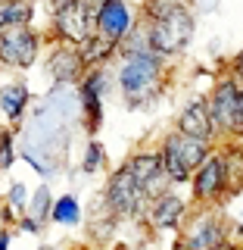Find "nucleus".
Wrapping results in <instances>:
<instances>
[{"label":"nucleus","instance_id":"obj_13","mask_svg":"<svg viewBox=\"0 0 243 250\" xmlns=\"http://www.w3.org/2000/svg\"><path fill=\"white\" fill-rule=\"evenodd\" d=\"M109 88V72L106 66H93L84 72L81 84H78V94H81V104H84V113H88V128L93 131L103 119V94Z\"/></svg>","mask_w":243,"mask_h":250},{"label":"nucleus","instance_id":"obj_28","mask_svg":"<svg viewBox=\"0 0 243 250\" xmlns=\"http://www.w3.org/2000/svg\"><path fill=\"white\" fill-rule=\"evenodd\" d=\"M41 225H44V222H37V219H35V216H28V213H22V216H19V229H22V231H28V234H37V231H41Z\"/></svg>","mask_w":243,"mask_h":250},{"label":"nucleus","instance_id":"obj_16","mask_svg":"<svg viewBox=\"0 0 243 250\" xmlns=\"http://www.w3.org/2000/svg\"><path fill=\"white\" fill-rule=\"evenodd\" d=\"M224 163V182H228V197L243 194V141H224L218 144Z\"/></svg>","mask_w":243,"mask_h":250},{"label":"nucleus","instance_id":"obj_31","mask_svg":"<svg viewBox=\"0 0 243 250\" xmlns=\"http://www.w3.org/2000/svg\"><path fill=\"white\" fill-rule=\"evenodd\" d=\"M218 250H243V244H237V241H228V244H222V247H218Z\"/></svg>","mask_w":243,"mask_h":250},{"label":"nucleus","instance_id":"obj_8","mask_svg":"<svg viewBox=\"0 0 243 250\" xmlns=\"http://www.w3.org/2000/svg\"><path fill=\"white\" fill-rule=\"evenodd\" d=\"M190 191H193V200L200 207H218L222 200H228V182H224V163H222V153L209 156L203 166L193 172L190 178Z\"/></svg>","mask_w":243,"mask_h":250},{"label":"nucleus","instance_id":"obj_3","mask_svg":"<svg viewBox=\"0 0 243 250\" xmlns=\"http://www.w3.org/2000/svg\"><path fill=\"white\" fill-rule=\"evenodd\" d=\"M209 116H212L215 135L224 141H243V82L224 75L206 97Z\"/></svg>","mask_w":243,"mask_h":250},{"label":"nucleus","instance_id":"obj_17","mask_svg":"<svg viewBox=\"0 0 243 250\" xmlns=\"http://www.w3.org/2000/svg\"><path fill=\"white\" fill-rule=\"evenodd\" d=\"M28 84L25 82H10L0 88V113L6 116L10 122H19L25 116V106H28Z\"/></svg>","mask_w":243,"mask_h":250},{"label":"nucleus","instance_id":"obj_23","mask_svg":"<svg viewBox=\"0 0 243 250\" xmlns=\"http://www.w3.org/2000/svg\"><path fill=\"white\" fill-rule=\"evenodd\" d=\"M53 203H56V200H50V188L41 185L35 191V197H31V203H28V216H35L37 222H47L50 213H53Z\"/></svg>","mask_w":243,"mask_h":250},{"label":"nucleus","instance_id":"obj_1","mask_svg":"<svg viewBox=\"0 0 243 250\" xmlns=\"http://www.w3.org/2000/svg\"><path fill=\"white\" fill-rule=\"evenodd\" d=\"M162 78H166V57H159L156 50H147V53H137V57L122 60L119 91H122L125 104H128L131 109L147 106L156 94H159Z\"/></svg>","mask_w":243,"mask_h":250},{"label":"nucleus","instance_id":"obj_32","mask_svg":"<svg viewBox=\"0 0 243 250\" xmlns=\"http://www.w3.org/2000/svg\"><path fill=\"white\" fill-rule=\"evenodd\" d=\"M171 250H187V247L181 244V241H175V247H171Z\"/></svg>","mask_w":243,"mask_h":250},{"label":"nucleus","instance_id":"obj_4","mask_svg":"<svg viewBox=\"0 0 243 250\" xmlns=\"http://www.w3.org/2000/svg\"><path fill=\"white\" fill-rule=\"evenodd\" d=\"M103 207L115 219H144L147 209H150V197L137 185V178L131 175V169L119 166L103 188Z\"/></svg>","mask_w":243,"mask_h":250},{"label":"nucleus","instance_id":"obj_18","mask_svg":"<svg viewBox=\"0 0 243 250\" xmlns=\"http://www.w3.org/2000/svg\"><path fill=\"white\" fill-rule=\"evenodd\" d=\"M78 50H81V57H84V62H88V69H93V66H106V62L112 60L115 53H119V44L109 41V38L91 35L84 44H78Z\"/></svg>","mask_w":243,"mask_h":250},{"label":"nucleus","instance_id":"obj_11","mask_svg":"<svg viewBox=\"0 0 243 250\" xmlns=\"http://www.w3.org/2000/svg\"><path fill=\"white\" fill-rule=\"evenodd\" d=\"M47 72L59 84H81L84 72H88V62H84L81 50H78L75 44L56 41V47H53L50 57H47Z\"/></svg>","mask_w":243,"mask_h":250},{"label":"nucleus","instance_id":"obj_21","mask_svg":"<svg viewBox=\"0 0 243 250\" xmlns=\"http://www.w3.org/2000/svg\"><path fill=\"white\" fill-rule=\"evenodd\" d=\"M50 222H56V225H78V222H81V203H78L72 194L56 197L53 213H50Z\"/></svg>","mask_w":243,"mask_h":250},{"label":"nucleus","instance_id":"obj_26","mask_svg":"<svg viewBox=\"0 0 243 250\" xmlns=\"http://www.w3.org/2000/svg\"><path fill=\"white\" fill-rule=\"evenodd\" d=\"M13 160H16V150H13V135L10 131H0V172H6L13 166Z\"/></svg>","mask_w":243,"mask_h":250},{"label":"nucleus","instance_id":"obj_20","mask_svg":"<svg viewBox=\"0 0 243 250\" xmlns=\"http://www.w3.org/2000/svg\"><path fill=\"white\" fill-rule=\"evenodd\" d=\"M190 10V0H144V22H159V19H168V16H178V13H187Z\"/></svg>","mask_w":243,"mask_h":250},{"label":"nucleus","instance_id":"obj_14","mask_svg":"<svg viewBox=\"0 0 243 250\" xmlns=\"http://www.w3.org/2000/svg\"><path fill=\"white\" fill-rule=\"evenodd\" d=\"M131 28H134V13H131L128 0H109V6L100 13V19H97L93 35L109 38V41L122 44L125 38L131 35Z\"/></svg>","mask_w":243,"mask_h":250},{"label":"nucleus","instance_id":"obj_34","mask_svg":"<svg viewBox=\"0 0 243 250\" xmlns=\"http://www.w3.org/2000/svg\"><path fill=\"white\" fill-rule=\"evenodd\" d=\"M3 6H6V0H0V10H3Z\"/></svg>","mask_w":243,"mask_h":250},{"label":"nucleus","instance_id":"obj_6","mask_svg":"<svg viewBox=\"0 0 243 250\" xmlns=\"http://www.w3.org/2000/svg\"><path fill=\"white\" fill-rule=\"evenodd\" d=\"M150 28V47L159 57H178L184 53V47L190 44L193 38V16L190 10L187 13H178V16H168V19H159V22H147Z\"/></svg>","mask_w":243,"mask_h":250},{"label":"nucleus","instance_id":"obj_15","mask_svg":"<svg viewBox=\"0 0 243 250\" xmlns=\"http://www.w3.org/2000/svg\"><path fill=\"white\" fill-rule=\"evenodd\" d=\"M178 131H184V135H190V138H203V141L218 144L212 116H209V106H206V97L190 100V104L181 109V116H178Z\"/></svg>","mask_w":243,"mask_h":250},{"label":"nucleus","instance_id":"obj_22","mask_svg":"<svg viewBox=\"0 0 243 250\" xmlns=\"http://www.w3.org/2000/svg\"><path fill=\"white\" fill-rule=\"evenodd\" d=\"M147 50H153V47H150V28H144V25H134V28H131V35L119 44L122 60L137 57V53H147Z\"/></svg>","mask_w":243,"mask_h":250},{"label":"nucleus","instance_id":"obj_19","mask_svg":"<svg viewBox=\"0 0 243 250\" xmlns=\"http://www.w3.org/2000/svg\"><path fill=\"white\" fill-rule=\"evenodd\" d=\"M31 16H35L31 0H6V6L0 10V35L13 25H31Z\"/></svg>","mask_w":243,"mask_h":250},{"label":"nucleus","instance_id":"obj_5","mask_svg":"<svg viewBox=\"0 0 243 250\" xmlns=\"http://www.w3.org/2000/svg\"><path fill=\"white\" fill-rule=\"evenodd\" d=\"M178 241L187 250H218L231 241V222L215 207H200L187 216L184 229L178 231Z\"/></svg>","mask_w":243,"mask_h":250},{"label":"nucleus","instance_id":"obj_27","mask_svg":"<svg viewBox=\"0 0 243 250\" xmlns=\"http://www.w3.org/2000/svg\"><path fill=\"white\" fill-rule=\"evenodd\" d=\"M81 6H84V16H88V22L97 28V19H100V13L109 6V0H81Z\"/></svg>","mask_w":243,"mask_h":250},{"label":"nucleus","instance_id":"obj_25","mask_svg":"<svg viewBox=\"0 0 243 250\" xmlns=\"http://www.w3.org/2000/svg\"><path fill=\"white\" fill-rule=\"evenodd\" d=\"M6 207H13L16 213H28V191L22 182H13L10 194H6Z\"/></svg>","mask_w":243,"mask_h":250},{"label":"nucleus","instance_id":"obj_7","mask_svg":"<svg viewBox=\"0 0 243 250\" xmlns=\"http://www.w3.org/2000/svg\"><path fill=\"white\" fill-rule=\"evenodd\" d=\"M41 53V35L31 25H13L0 35V62L10 69H28L35 66Z\"/></svg>","mask_w":243,"mask_h":250},{"label":"nucleus","instance_id":"obj_29","mask_svg":"<svg viewBox=\"0 0 243 250\" xmlns=\"http://www.w3.org/2000/svg\"><path fill=\"white\" fill-rule=\"evenodd\" d=\"M0 250H10V229H0Z\"/></svg>","mask_w":243,"mask_h":250},{"label":"nucleus","instance_id":"obj_35","mask_svg":"<svg viewBox=\"0 0 243 250\" xmlns=\"http://www.w3.org/2000/svg\"><path fill=\"white\" fill-rule=\"evenodd\" d=\"M0 131H3V128H0Z\"/></svg>","mask_w":243,"mask_h":250},{"label":"nucleus","instance_id":"obj_33","mask_svg":"<svg viewBox=\"0 0 243 250\" xmlns=\"http://www.w3.org/2000/svg\"><path fill=\"white\" fill-rule=\"evenodd\" d=\"M41 250H59V247H53V244H41Z\"/></svg>","mask_w":243,"mask_h":250},{"label":"nucleus","instance_id":"obj_2","mask_svg":"<svg viewBox=\"0 0 243 250\" xmlns=\"http://www.w3.org/2000/svg\"><path fill=\"white\" fill-rule=\"evenodd\" d=\"M212 141H203V138H190L184 131H171V135L162 138L159 144V156H162V169L171 178V185H190L193 172H197L209 156L215 153Z\"/></svg>","mask_w":243,"mask_h":250},{"label":"nucleus","instance_id":"obj_10","mask_svg":"<svg viewBox=\"0 0 243 250\" xmlns=\"http://www.w3.org/2000/svg\"><path fill=\"white\" fill-rule=\"evenodd\" d=\"M187 216H190V207H187L184 197H178L175 188L166 194H159V197L150 200V209H147L144 222L150 225L156 231H181Z\"/></svg>","mask_w":243,"mask_h":250},{"label":"nucleus","instance_id":"obj_12","mask_svg":"<svg viewBox=\"0 0 243 250\" xmlns=\"http://www.w3.org/2000/svg\"><path fill=\"white\" fill-rule=\"evenodd\" d=\"M50 19H53V35H56V41H66V44L78 47V44H84L93 35V25L88 22L81 3L59 6V10L50 13Z\"/></svg>","mask_w":243,"mask_h":250},{"label":"nucleus","instance_id":"obj_30","mask_svg":"<svg viewBox=\"0 0 243 250\" xmlns=\"http://www.w3.org/2000/svg\"><path fill=\"white\" fill-rule=\"evenodd\" d=\"M69 3H81V0H50V13L59 10V6H69Z\"/></svg>","mask_w":243,"mask_h":250},{"label":"nucleus","instance_id":"obj_9","mask_svg":"<svg viewBox=\"0 0 243 250\" xmlns=\"http://www.w3.org/2000/svg\"><path fill=\"white\" fill-rule=\"evenodd\" d=\"M125 166L131 169V175L137 178V185L147 191V197H150V200L175 188V185H171V178L166 175V169H162L159 150H137V153L128 156V163H125Z\"/></svg>","mask_w":243,"mask_h":250},{"label":"nucleus","instance_id":"obj_24","mask_svg":"<svg viewBox=\"0 0 243 250\" xmlns=\"http://www.w3.org/2000/svg\"><path fill=\"white\" fill-rule=\"evenodd\" d=\"M106 163V150H103V144L100 141H91L88 144V153H84V163H81V169L88 172V175H93V172H100V166Z\"/></svg>","mask_w":243,"mask_h":250}]
</instances>
